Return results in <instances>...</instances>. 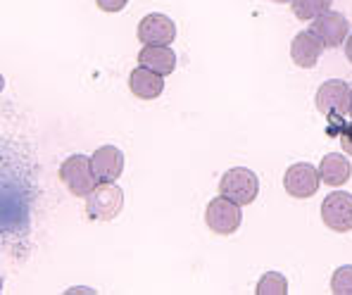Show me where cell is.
Segmentation results:
<instances>
[{"label": "cell", "instance_id": "obj_1", "mask_svg": "<svg viewBox=\"0 0 352 295\" xmlns=\"http://www.w3.org/2000/svg\"><path fill=\"white\" fill-rule=\"evenodd\" d=\"M60 181L76 198H88L91 190L100 184L96 172H93L91 157H86V155H72V157H67L60 167Z\"/></svg>", "mask_w": 352, "mask_h": 295}, {"label": "cell", "instance_id": "obj_2", "mask_svg": "<svg viewBox=\"0 0 352 295\" xmlns=\"http://www.w3.org/2000/svg\"><path fill=\"white\" fill-rule=\"evenodd\" d=\"M257 190H260V181L257 174L250 172L245 167H234L221 177L219 181V195L234 200L236 205H250L257 198Z\"/></svg>", "mask_w": 352, "mask_h": 295}, {"label": "cell", "instance_id": "obj_3", "mask_svg": "<svg viewBox=\"0 0 352 295\" xmlns=\"http://www.w3.org/2000/svg\"><path fill=\"white\" fill-rule=\"evenodd\" d=\"M124 193L115 184H100L86 198V215L93 221H110L122 212Z\"/></svg>", "mask_w": 352, "mask_h": 295}, {"label": "cell", "instance_id": "obj_4", "mask_svg": "<svg viewBox=\"0 0 352 295\" xmlns=\"http://www.w3.org/2000/svg\"><path fill=\"white\" fill-rule=\"evenodd\" d=\"M241 205H236L234 200L224 198H214L205 210V221L210 226L212 234H219V236H231L234 231L241 226Z\"/></svg>", "mask_w": 352, "mask_h": 295}, {"label": "cell", "instance_id": "obj_5", "mask_svg": "<svg viewBox=\"0 0 352 295\" xmlns=\"http://www.w3.org/2000/svg\"><path fill=\"white\" fill-rule=\"evenodd\" d=\"M352 89L345 81L331 79L317 91V110L326 117H340L350 115Z\"/></svg>", "mask_w": 352, "mask_h": 295}, {"label": "cell", "instance_id": "obj_6", "mask_svg": "<svg viewBox=\"0 0 352 295\" xmlns=\"http://www.w3.org/2000/svg\"><path fill=\"white\" fill-rule=\"evenodd\" d=\"M322 219L329 229L345 234L352 231V195L345 190H336V193L326 195L322 203Z\"/></svg>", "mask_w": 352, "mask_h": 295}, {"label": "cell", "instance_id": "obj_7", "mask_svg": "<svg viewBox=\"0 0 352 295\" xmlns=\"http://www.w3.org/2000/svg\"><path fill=\"white\" fill-rule=\"evenodd\" d=\"M319 181H322V174L319 169H314L312 164L307 162H298L293 167H288L286 177H283V186H286L288 195L293 198H312L319 190Z\"/></svg>", "mask_w": 352, "mask_h": 295}, {"label": "cell", "instance_id": "obj_8", "mask_svg": "<svg viewBox=\"0 0 352 295\" xmlns=\"http://www.w3.org/2000/svg\"><path fill=\"white\" fill-rule=\"evenodd\" d=\"M314 36L324 43V48H338L345 41L350 31V22L345 19V14L340 12H324L317 19H312V27H309Z\"/></svg>", "mask_w": 352, "mask_h": 295}, {"label": "cell", "instance_id": "obj_9", "mask_svg": "<svg viewBox=\"0 0 352 295\" xmlns=\"http://www.w3.org/2000/svg\"><path fill=\"white\" fill-rule=\"evenodd\" d=\"M176 39V24L167 14L153 12L138 24V41L146 45H169Z\"/></svg>", "mask_w": 352, "mask_h": 295}, {"label": "cell", "instance_id": "obj_10", "mask_svg": "<svg viewBox=\"0 0 352 295\" xmlns=\"http://www.w3.org/2000/svg\"><path fill=\"white\" fill-rule=\"evenodd\" d=\"M93 162V172L100 184H112L122 177L124 172V153L115 146H102L93 153L91 157Z\"/></svg>", "mask_w": 352, "mask_h": 295}, {"label": "cell", "instance_id": "obj_11", "mask_svg": "<svg viewBox=\"0 0 352 295\" xmlns=\"http://www.w3.org/2000/svg\"><path fill=\"white\" fill-rule=\"evenodd\" d=\"M324 43L312 34V31H300L291 43V58L302 69H312L317 67L319 58H322Z\"/></svg>", "mask_w": 352, "mask_h": 295}, {"label": "cell", "instance_id": "obj_12", "mask_svg": "<svg viewBox=\"0 0 352 295\" xmlns=\"http://www.w3.org/2000/svg\"><path fill=\"white\" fill-rule=\"evenodd\" d=\"M129 89H131L136 98H141V100H155L164 91V79L162 74L148 69V67H138L129 76Z\"/></svg>", "mask_w": 352, "mask_h": 295}, {"label": "cell", "instance_id": "obj_13", "mask_svg": "<svg viewBox=\"0 0 352 295\" xmlns=\"http://www.w3.org/2000/svg\"><path fill=\"white\" fill-rule=\"evenodd\" d=\"M138 62H141V67H148V69L167 76L176 67V55L169 45H146L138 53Z\"/></svg>", "mask_w": 352, "mask_h": 295}, {"label": "cell", "instance_id": "obj_14", "mask_svg": "<svg viewBox=\"0 0 352 295\" xmlns=\"http://www.w3.org/2000/svg\"><path fill=\"white\" fill-rule=\"evenodd\" d=\"M319 174H322V181L326 186L338 188V186L350 181L352 167H350L348 157H343V155H338V153H331V155H326L322 160V164H319Z\"/></svg>", "mask_w": 352, "mask_h": 295}, {"label": "cell", "instance_id": "obj_15", "mask_svg": "<svg viewBox=\"0 0 352 295\" xmlns=\"http://www.w3.org/2000/svg\"><path fill=\"white\" fill-rule=\"evenodd\" d=\"M331 3L333 0H293V14L298 19H317L319 14H324V12H329V8H331Z\"/></svg>", "mask_w": 352, "mask_h": 295}, {"label": "cell", "instance_id": "obj_16", "mask_svg": "<svg viewBox=\"0 0 352 295\" xmlns=\"http://www.w3.org/2000/svg\"><path fill=\"white\" fill-rule=\"evenodd\" d=\"M255 293L257 295H286L288 293L286 276H283V274H278V272H267L260 281H257Z\"/></svg>", "mask_w": 352, "mask_h": 295}, {"label": "cell", "instance_id": "obj_17", "mask_svg": "<svg viewBox=\"0 0 352 295\" xmlns=\"http://www.w3.org/2000/svg\"><path fill=\"white\" fill-rule=\"evenodd\" d=\"M331 293L336 295H352V265L338 267L331 278Z\"/></svg>", "mask_w": 352, "mask_h": 295}, {"label": "cell", "instance_id": "obj_18", "mask_svg": "<svg viewBox=\"0 0 352 295\" xmlns=\"http://www.w3.org/2000/svg\"><path fill=\"white\" fill-rule=\"evenodd\" d=\"M129 0H96V5L102 10V12H122L126 8Z\"/></svg>", "mask_w": 352, "mask_h": 295}, {"label": "cell", "instance_id": "obj_19", "mask_svg": "<svg viewBox=\"0 0 352 295\" xmlns=\"http://www.w3.org/2000/svg\"><path fill=\"white\" fill-rule=\"evenodd\" d=\"M340 146H343L345 153L352 155V122L345 124L343 131H340Z\"/></svg>", "mask_w": 352, "mask_h": 295}, {"label": "cell", "instance_id": "obj_20", "mask_svg": "<svg viewBox=\"0 0 352 295\" xmlns=\"http://www.w3.org/2000/svg\"><path fill=\"white\" fill-rule=\"evenodd\" d=\"M345 55H348V60L352 62V36L345 41Z\"/></svg>", "mask_w": 352, "mask_h": 295}, {"label": "cell", "instance_id": "obj_21", "mask_svg": "<svg viewBox=\"0 0 352 295\" xmlns=\"http://www.w3.org/2000/svg\"><path fill=\"white\" fill-rule=\"evenodd\" d=\"M274 3H293V0H274Z\"/></svg>", "mask_w": 352, "mask_h": 295}, {"label": "cell", "instance_id": "obj_22", "mask_svg": "<svg viewBox=\"0 0 352 295\" xmlns=\"http://www.w3.org/2000/svg\"><path fill=\"white\" fill-rule=\"evenodd\" d=\"M350 117H352V102H350Z\"/></svg>", "mask_w": 352, "mask_h": 295}]
</instances>
